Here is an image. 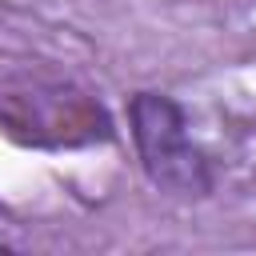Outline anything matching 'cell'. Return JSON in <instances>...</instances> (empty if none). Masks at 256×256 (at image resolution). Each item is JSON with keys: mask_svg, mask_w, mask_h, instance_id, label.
<instances>
[{"mask_svg": "<svg viewBox=\"0 0 256 256\" xmlns=\"http://www.w3.org/2000/svg\"><path fill=\"white\" fill-rule=\"evenodd\" d=\"M128 128L152 188L176 200H204L212 192V164L192 140L184 108L168 92H136L128 100Z\"/></svg>", "mask_w": 256, "mask_h": 256, "instance_id": "cell-1", "label": "cell"}]
</instances>
